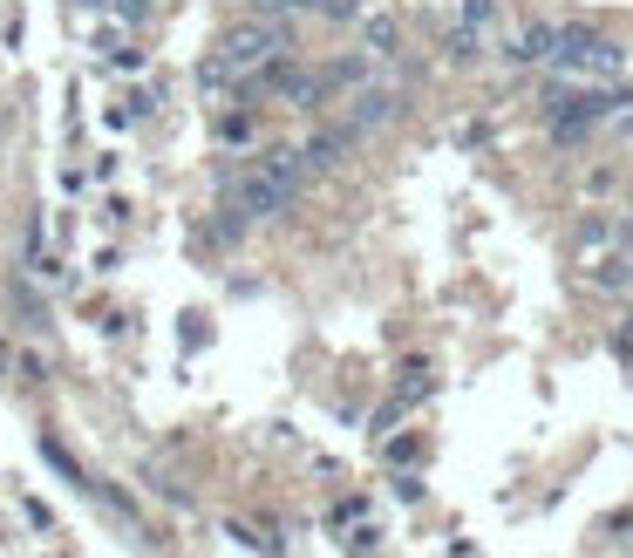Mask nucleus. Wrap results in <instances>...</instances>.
Here are the masks:
<instances>
[{
  "instance_id": "3",
  "label": "nucleus",
  "mask_w": 633,
  "mask_h": 558,
  "mask_svg": "<svg viewBox=\"0 0 633 558\" xmlns=\"http://www.w3.org/2000/svg\"><path fill=\"white\" fill-rule=\"evenodd\" d=\"M293 197H300V191H287L280 178L259 171V164H253V171H239V178L225 184V205H239L246 218H280V212L293 205Z\"/></svg>"
},
{
  "instance_id": "13",
  "label": "nucleus",
  "mask_w": 633,
  "mask_h": 558,
  "mask_svg": "<svg viewBox=\"0 0 633 558\" xmlns=\"http://www.w3.org/2000/svg\"><path fill=\"white\" fill-rule=\"evenodd\" d=\"M253 137H259L253 103H239V109H225V116H218V143H253Z\"/></svg>"
},
{
  "instance_id": "6",
  "label": "nucleus",
  "mask_w": 633,
  "mask_h": 558,
  "mask_svg": "<svg viewBox=\"0 0 633 558\" xmlns=\"http://www.w3.org/2000/svg\"><path fill=\"white\" fill-rule=\"evenodd\" d=\"M354 49H362L375 68L403 62V14H388V8H368V14H362V28H354Z\"/></svg>"
},
{
  "instance_id": "10",
  "label": "nucleus",
  "mask_w": 633,
  "mask_h": 558,
  "mask_svg": "<svg viewBox=\"0 0 633 558\" xmlns=\"http://www.w3.org/2000/svg\"><path fill=\"white\" fill-rule=\"evenodd\" d=\"M620 238V225L607 218V212H579V225H572V259H607V246Z\"/></svg>"
},
{
  "instance_id": "20",
  "label": "nucleus",
  "mask_w": 633,
  "mask_h": 558,
  "mask_svg": "<svg viewBox=\"0 0 633 558\" xmlns=\"http://www.w3.org/2000/svg\"><path fill=\"white\" fill-rule=\"evenodd\" d=\"M626 334H633V313H626Z\"/></svg>"
},
{
  "instance_id": "1",
  "label": "nucleus",
  "mask_w": 633,
  "mask_h": 558,
  "mask_svg": "<svg viewBox=\"0 0 633 558\" xmlns=\"http://www.w3.org/2000/svg\"><path fill=\"white\" fill-rule=\"evenodd\" d=\"M545 68L559 75V83H620L626 75V42H613V34L586 28V21H566Z\"/></svg>"
},
{
  "instance_id": "17",
  "label": "nucleus",
  "mask_w": 633,
  "mask_h": 558,
  "mask_svg": "<svg viewBox=\"0 0 633 558\" xmlns=\"http://www.w3.org/2000/svg\"><path fill=\"white\" fill-rule=\"evenodd\" d=\"M150 8H157V0H109V14L124 21V28H143V21H150Z\"/></svg>"
},
{
  "instance_id": "4",
  "label": "nucleus",
  "mask_w": 633,
  "mask_h": 558,
  "mask_svg": "<svg viewBox=\"0 0 633 558\" xmlns=\"http://www.w3.org/2000/svg\"><path fill=\"white\" fill-rule=\"evenodd\" d=\"M403 116V89L395 83H362L347 96V109H341V124L354 130V137H368V130H382V124H395Z\"/></svg>"
},
{
  "instance_id": "2",
  "label": "nucleus",
  "mask_w": 633,
  "mask_h": 558,
  "mask_svg": "<svg viewBox=\"0 0 633 558\" xmlns=\"http://www.w3.org/2000/svg\"><path fill=\"white\" fill-rule=\"evenodd\" d=\"M287 49H293L287 14H259V21H239V28H225V34H218V55L239 68V75H259L272 55H287Z\"/></svg>"
},
{
  "instance_id": "14",
  "label": "nucleus",
  "mask_w": 633,
  "mask_h": 558,
  "mask_svg": "<svg viewBox=\"0 0 633 558\" xmlns=\"http://www.w3.org/2000/svg\"><path fill=\"white\" fill-rule=\"evenodd\" d=\"M321 21H334V28H362V14H368V0H321L313 8Z\"/></svg>"
},
{
  "instance_id": "15",
  "label": "nucleus",
  "mask_w": 633,
  "mask_h": 558,
  "mask_svg": "<svg viewBox=\"0 0 633 558\" xmlns=\"http://www.w3.org/2000/svg\"><path fill=\"white\" fill-rule=\"evenodd\" d=\"M457 21H470V28H484V34H491L504 14H497V0H457Z\"/></svg>"
},
{
  "instance_id": "11",
  "label": "nucleus",
  "mask_w": 633,
  "mask_h": 558,
  "mask_svg": "<svg viewBox=\"0 0 633 558\" xmlns=\"http://www.w3.org/2000/svg\"><path fill=\"white\" fill-rule=\"evenodd\" d=\"M253 164H259V171H272V178H280L287 191H300V184L313 178V171H307V150H300V143H266V150L253 157Z\"/></svg>"
},
{
  "instance_id": "9",
  "label": "nucleus",
  "mask_w": 633,
  "mask_h": 558,
  "mask_svg": "<svg viewBox=\"0 0 633 558\" xmlns=\"http://www.w3.org/2000/svg\"><path fill=\"white\" fill-rule=\"evenodd\" d=\"M354 143H362V137H354L347 124H321V130L300 143V150H307V171H341L347 157H354Z\"/></svg>"
},
{
  "instance_id": "12",
  "label": "nucleus",
  "mask_w": 633,
  "mask_h": 558,
  "mask_svg": "<svg viewBox=\"0 0 633 558\" xmlns=\"http://www.w3.org/2000/svg\"><path fill=\"white\" fill-rule=\"evenodd\" d=\"M484 49H491V34H484V28H470V21H457V28L443 34V62H450V68H478V62H484Z\"/></svg>"
},
{
  "instance_id": "5",
  "label": "nucleus",
  "mask_w": 633,
  "mask_h": 558,
  "mask_svg": "<svg viewBox=\"0 0 633 558\" xmlns=\"http://www.w3.org/2000/svg\"><path fill=\"white\" fill-rule=\"evenodd\" d=\"M551 49H559V21H538V14L504 34V62H511V68H545Z\"/></svg>"
},
{
  "instance_id": "19",
  "label": "nucleus",
  "mask_w": 633,
  "mask_h": 558,
  "mask_svg": "<svg viewBox=\"0 0 633 558\" xmlns=\"http://www.w3.org/2000/svg\"><path fill=\"white\" fill-rule=\"evenodd\" d=\"M613 225H620V246H633V197L620 205V218H613Z\"/></svg>"
},
{
  "instance_id": "16",
  "label": "nucleus",
  "mask_w": 633,
  "mask_h": 558,
  "mask_svg": "<svg viewBox=\"0 0 633 558\" xmlns=\"http://www.w3.org/2000/svg\"><path fill=\"white\" fill-rule=\"evenodd\" d=\"M613 184H620V171H613V164H592V171L579 178V197H607Z\"/></svg>"
},
{
  "instance_id": "7",
  "label": "nucleus",
  "mask_w": 633,
  "mask_h": 558,
  "mask_svg": "<svg viewBox=\"0 0 633 558\" xmlns=\"http://www.w3.org/2000/svg\"><path fill=\"white\" fill-rule=\"evenodd\" d=\"M313 75H321V89H328V103H347V96L362 89V83H375V62H368L362 49H347V55L321 62V68H313Z\"/></svg>"
},
{
  "instance_id": "18",
  "label": "nucleus",
  "mask_w": 633,
  "mask_h": 558,
  "mask_svg": "<svg viewBox=\"0 0 633 558\" xmlns=\"http://www.w3.org/2000/svg\"><path fill=\"white\" fill-rule=\"evenodd\" d=\"M313 8H321V0H253V14H313Z\"/></svg>"
},
{
  "instance_id": "8",
  "label": "nucleus",
  "mask_w": 633,
  "mask_h": 558,
  "mask_svg": "<svg viewBox=\"0 0 633 558\" xmlns=\"http://www.w3.org/2000/svg\"><path fill=\"white\" fill-rule=\"evenodd\" d=\"M191 83H197V96H205V103H239V89H246V75L239 68H232L218 49L212 55H197V68H191Z\"/></svg>"
}]
</instances>
